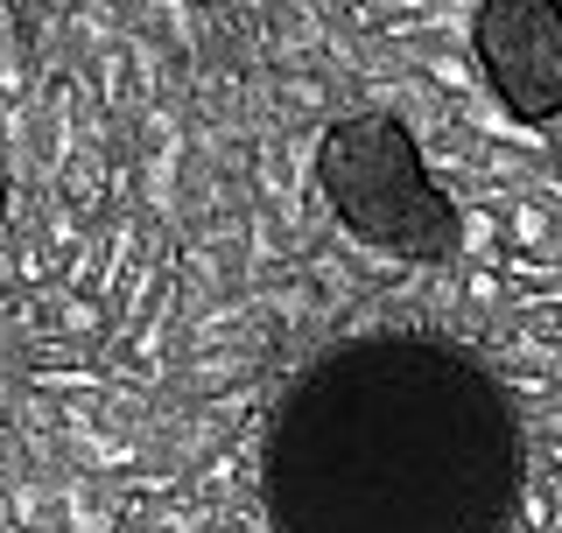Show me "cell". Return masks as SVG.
<instances>
[{
  "mask_svg": "<svg viewBox=\"0 0 562 533\" xmlns=\"http://www.w3.org/2000/svg\"><path fill=\"white\" fill-rule=\"evenodd\" d=\"M520 400L436 330L338 337L281 386L260 435L274 533H514Z\"/></svg>",
  "mask_w": 562,
  "mask_h": 533,
  "instance_id": "6da1fadb",
  "label": "cell"
},
{
  "mask_svg": "<svg viewBox=\"0 0 562 533\" xmlns=\"http://www.w3.org/2000/svg\"><path fill=\"white\" fill-rule=\"evenodd\" d=\"M316 190L330 218L359 246L394 253L408 266H450L464 253V211L436 190L401 113H345L316 140Z\"/></svg>",
  "mask_w": 562,
  "mask_h": 533,
  "instance_id": "7a4b0ae2",
  "label": "cell"
},
{
  "mask_svg": "<svg viewBox=\"0 0 562 533\" xmlns=\"http://www.w3.org/2000/svg\"><path fill=\"white\" fill-rule=\"evenodd\" d=\"M471 57L506 120L549 127L562 120V8L555 0H479Z\"/></svg>",
  "mask_w": 562,
  "mask_h": 533,
  "instance_id": "3957f363",
  "label": "cell"
}]
</instances>
